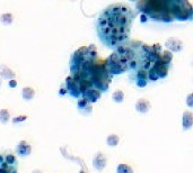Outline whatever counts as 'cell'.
Returning <instances> with one entry per match:
<instances>
[{"mask_svg":"<svg viewBox=\"0 0 193 173\" xmlns=\"http://www.w3.org/2000/svg\"><path fill=\"white\" fill-rule=\"evenodd\" d=\"M32 173H43V172H42L41 170H34Z\"/></svg>","mask_w":193,"mask_h":173,"instance_id":"29","label":"cell"},{"mask_svg":"<svg viewBox=\"0 0 193 173\" xmlns=\"http://www.w3.org/2000/svg\"><path fill=\"white\" fill-rule=\"evenodd\" d=\"M35 96V91L33 88H31V86H25L24 89L22 90V97L25 100H32V99L34 98Z\"/></svg>","mask_w":193,"mask_h":173,"instance_id":"14","label":"cell"},{"mask_svg":"<svg viewBox=\"0 0 193 173\" xmlns=\"http://www.w3.org/2000/svg\"><path fill=\"white\" fill-rule=\"evenodd\" d=\"M65 92H67V90H65V88H61V89H60V91H59V93L61 95V96H62V95H65Z\"/></svg>","mask_w":193,"mask_h":173,"instance_id":"26","label":"cell"},{"mask_svg":"<svg viewBox=\"0 0 193 173\" xmlns=\"http://www.w3.org/2000/svg\"><path fill=\"white\" fill-rule=\"evenodd\" d=\"M165 45L171 49V51H173V52H180V51H182V49H183V42L177 40V38H174V37L168 38V40H166Z\"/></svg>","mask_w":193,"mask_h":173,"instance_id":"11","label":"cell"},{"mask_svg":"<svg viewBox=\"0 0 193 173\" xmlns=\"http://www.w3.org/2000/svg\"><path fill=\"white\" fill-rule=\"evenodd\" d=\"M112 99L115 102H123V100H124V92L122 90H115L112 95Z\"/></svg>","mask_w":193,"mask_h":173,"instance_id":"18","label":"cell"},{"mask_svg":"<svg viewBox=\"0 0 193 173\" xmlns=\"http://www.w3.org/2000/svg\"><path fill=\"white\" fill-rule=\"evenodd\" d=\"M10 119V114L8 109H1L0 110V121L2 124H7Z\"/></svg>","mask_w":193,"mask_h":173,"instance_id":"19","label":"cell"},{"mask_svg":"<svg viewBox=\"0 0 193 173\" xmlns=\"http://www.w3.org/2000/svg\"><path fill=\"white\" fill-rule=\"evenodd\" d=\"M131 78L134 80V83L137 84L139 88H143L148 83V72L147 71H138L134 72Z\"/></svg>","mask_w":193,"mask_h":173,"instance_id":"7","label":"cell"},{"mask_svg":"<svg viewBox=\"0 0 193 173\" xmlns=\"http://www.w3.org/2000/svg\"><path fill=\"white\" fill-rule=\"evenodd\" d=\"M106 164H107V160H106L105 155L103 153H101L98 152L95 156H94V160H93V165L95 169H97L98 171L103 170L104 167H106Z\"/></svg>","mask_w":193,"mask_h":173,"instance_id":"10","label":"cell"},{"mask_svg":"<svg viewBox=\"0 0 193 173\" xmlns=\"http://www.w3.org/2000/svg\"><path fill=\"white\" fill-rule=\"evenodd\" d=\"M112 80V75L106 71L104 61H96L93 66L90 82L93 88L98 90L100 92H105L109 89V86Z\"/></svg>","mask_w":193,"mask_h":173,"instance_id":"4","label":"cell"},{"mask_svg":"<svg viewBox=\"0 0 193 173\" xmlns=\"http://www.w3.org/2000/svg\"><path fill=\"white\" fill-rule=\"evenodd\" d=\"M80 173H86V172H84V171H81V172Z\"/></svg>","mask_w":193,"mask_h":173,"instance_id":"30","label":"cell"},{"mask_svg":"<svg viewBox=\"0 0 193 173\" xmlns=\"http://www.w3.org/2000/svg\"><path fill=\"white\" fill-rule=\"evenodd\" d=\"M136 12L127 3H113L101 12L96 23L97 35L107 47L118 49L127 43Z\"/></svg>","mask_w":193,"mask_h":173,"instance_id":"1","label":"cell"},{"mask_svg":"<svg viewBox=\"0 0 193 173\" xmlns=\"http://www.w3.org/2000/svg\"><path fill=\"white\" fill-rule=\"evenodd\" d=\"M3 162L11 167H17V158L14 154H5L3 155Z\"/></svg>","mask_w":193,"mask_h":173,"instance_id":"16","label":"cell"},{"mask_svg":"<svg viewBox=\"0 0 193 173\" xmlns=\"http://www.w3.org/2000/svg\"><path fill=\"white\" fill-rule=\"evenodd\" d=\"M97 61L96 47L94 45L83 46L72 53L70 59L71 77L92 84L90 78L95 62Z\"/></svg>","mask_w":193,"mask_h":173,"instance_id":"3","label":"cell"},{"mask_svg":"<svg viewBox=\"0 0 193 173\" xmlns=\"http://www.w3.org/2000/svg\"><path fill=\"white\" fill-rule=\"evenodd\" d=\"M90 103L89 102L87 101V100H85L84 98H79L78 99V102H77V106H78V109H79V110H83V109H85L86 108V107H88V106H89Z\"/></svg>","mask_w":193,"mask_h":173,"instance_id":"22","label":"cell"},{"mask_svg":"<svg viewBox=\"0 0 193 173\" xmlns=\"http://www.w3.org/2000/svg\"><path fill=\"white\" fill-rule=\"evenodd\" d=\"M146 18H147V16L146 15H143V14H142V15H141V22H146Z\"/></svg>","mask_w":193,"mask_h":173,"instance_id":"27","label":"cell"},{"mask_svg":"<svg viewBox=\"0 0 193 173\" xmlns=\"http://www.w3.org/2000/svg\"><path fill=\"white\" fill-rule=\"evenodd\" d=\"M65 86H67V92L74 98H80V90H79V80L76 78H72L71 75L67 77L65 79Z\"/></svg>","mask_w":193,"mask_h":173,"instance_id":"6","label":"cell"},{"mask_svg":"<svg viewBox=\"0 0 193 173\" xmlns=\"http://www.w3.org/2000/svg\"><path fill=\"white\" fill-rule=\"evenodd\" d=\"M3 163V155L0 154V164Z\"/></svg>","mask_w":193,"mask_h":173,"instance_id":"28","label":"cell"},{"mask_svg":"<svg viewBox=\"0 0 193 173\" xmlns=\"http://www.w3.org/2000/svg\"><path fill=\"white\" fill-rule=\"evenodd\" d=\"M14 17L11 14H3V15L0 16V22L2 23L3 25H10L13 23Z\"/></svg>","mask_w":193,"mask_h":173,"instance_id":"20","label":"cell"},{"mask_svg":"<svg viewBox=\"0 0 193 173\" xmlns=\"http://www.w3.org/2000/svg\"><path fill=\"white\" fill-rule=\"evenodd\" d=\"M136 7L143 15L157 22L190 20L193 16L192 6L185 0H145L136 2Z\"/></svg>","mask_w":193,"mask_h":173,"instance_id":"2","label":"cell"},{"mask_svg":"<svg viewBox=\"0 0 193 173\" xmlns=\"http://www.w3.org/2000/svg\"><path fill=\"white\" fill-rule=\"evenodd\" d=\"M25 119H26V116H18L17 118H14V119H13V123L18 124V123H20V121H24Z\"/></svg>","mask_w":193,"mask_h":173,"instance_id":"23","label":"cell"},{"mask_svg":"<svg viewBox=\"0 0 193 173\" xmlns=\"http://www.w3.org/2000/svg\"><path fill=\"white\" fill-rule=\"evenodd\" d=\"M193 123V115L191 111H184L183 114V129H190Z\"/></svg>","mask_w":193,"mask_h":173,"instance_id":"13","label":"cell"},{"mask_svg":"<svg viewBox=\"0 0 193 173\" xmlns=\"http://www.w3.org/2000/svg\"><path fill=\"white\" fill-rule=\"evenodd\" d=\"M16 151H17L18 155H20V156H23V158H25V156L31 154L32 146H31V144H29L28 142H26V141H22V142H19L18 144H17V146H16Z\"/></svg>","mask_w":193,"mask_h":173,"instance_id":"9","label":"cell"},{"mask_svg":"<svg viewBox=\"0 0 193 173\" xmlns=\"http://www.w3.org/2000/svg\"><path fill=\"white\" fill-rule=\"evenodd\" d=\"M187 105H189V107H192V95H189V96H187Z\"/></svg>","mask_w":193,"mask_h":173,"instance_id":"25","label":"cell"},{"mask_svg":"<svg viewBox=\"0 0 193 173\" xmlns=\"http://www.w3.org/2000/svg\"><path fill=\"white\" fill-rule=\"evenodd\" d=\"M150 107V102L145 98L139 99L137 102H136V110L139 111V112H142V114H146L147 111H149Z\"/></svg>","mask_w":193,"mask_h":173,"instance_id":"12","label":"cell"},{"mask_svg":"<svg viewBox=\"0 0 193 173\" xmlns=\"http://www.w3.org/2000/svg\"><path fill=\"white\" fill-rule=\"evenodd\" d=\"M105 64L106 71L109 72L111 75H115V74H121L124 72L129 71L128 65L125 63V61L122 59L121 56L119 55L118 53L114 52L104 61Z\"/></svg>","mask_w":193,"mask_h":173,"instance_id":"5","label":"cell"},{"mask_svg":"<svg viewBox=\"0 0 193 173\" xmlns=\"http://www.w3.org/2000/svg\"><path fill=\"white\" fill-rule=\"evenodd\" d=\"M0 173H17V167H11L3 162L0 164Z\"/></svg>","mask_w":193,"mask_h":173,"instance_id":"15","label":"cell"},{"mask_svg":"<svg viewBox=\"0 0 193 173\" xmlns=\"http://www.w3.org/2000/svg\"><path fill=\"white\" fill-rule=\"evenodd\" d=\"M8 86H9L10 88H15V86H17V81H16L15 79H11V80L9 81Z\"/></svg>","mask_w":193,"mask_h":173,"instance_id":"24","label":"cell"},{"mask_svg":"<svg viewBox=\"0 0 193 173\" xmlns=\"http://www.w3.org/2000/svg\"><path fill=\"white\" fill-rule=\"evenodd\" d=\"M106 142H107L109 146H116L119 144V142H120V137L116 134H111V135L107 136Z\"/></svg>","mask_w":193,"mask_h":173,"instance_id":"17","label":"cell"},{"mask_svg":"<svg viewBox=\"0 0 193 173\" xmlns=\"http://www.w3.org/2000/svg\"><path fill=\"white\" fill-rule=\"evenodd\" d=\"M81 98H84L85 100H87L89 103H92V102H96L97 100L101 98V92L98 91V90H96L95 88L92 86V88L87 89L83 95H81Z\"/></svg>","mask_w":193,"mask_h":173,"instance_id":"8","label":"cell"},{"mask_svg":"<svg viewBox=\"0 0 193 173\" xmlns=\"http://www.w3.org/2000/svg\"><path fill=\"white\" fill-rule=\"evenodd\" d=\"M116 173H133V170H132V167L127 165V164H119Z\"/></svg>","mask_w":193,"mask_h":173,"instance_id":"21","label":"cell"}]
</instances>
